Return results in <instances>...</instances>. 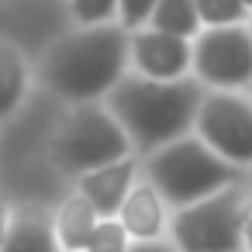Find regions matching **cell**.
Returning <instances> with one entry per match:
<instances>
[{"instance_id":"cell-10","label":"cell","mask_w":252,"mask_h":252,"mask_svg":"<svg viewBox=\"0 0 252 252\" xmlns=\"http://www.w3.org/2000/svg\"><path fill=\"white\" fill-rule=\"evenodd\" d=\"M118 218L135 242L159 238V231H162V193L156 190V183H131V190L121 200Z\"/></svg>"},{"instance_id":"cell-15","label":"cell","mask_w":252,"mask_h":252,"mask_svg":"<svg viewBox=\"0 0 252 252\" xmlns=\"http://www.w3.org/2000/svg\"><path fill=\"white\" fill-rule=\"evenodd\" d=\"M128 238H131V235H128V228L121 224V218H118V214H107V218H97L87 249H94V252H121V249L128 245Z\"/></svg>"},{"instance_id":"cell-1","label":"cell","mask_w":252,"mask_h":252,"mask_svg":"<svg viewBox=\"0 0 252 252\" xmlns=\"http://www.w3.org/2000/svg\"><path fill=\"white\" fill-rule=\"evenodd\" d=\"M204 94L193 80H152V76H128L111 87V114L121 121L128 138L152 152L173 138H180L193 121Z\"/></svg>"},{"instance_id":"cell-19","label":"cell","mask_w":252,"mask_h":252,"mask_svg":"<svg viewBox=\"0 0 252 252\" xmlns=\"http://www.w3.org/2000/svg\"><path fill=\"white\" fill-rule=\"evenodd\" d=\"M242 242L252 249V187L245 190V200H242Z\"/></svg>"},{"instance_id":"cell-6","label":"cell","mask_w":252,"mask_h":252,"mask_svg":"<svg viewBox=\"0 0 252 252\" xmlns=\"http://www.w3.org/2000/svg\"><path fill=\"white\" fill-rule=\"evenodd\" d=\"M193 69L204 83L242 87L252 83V35L238 25H211L193 42Z\"/></svg>"},{"instance_id":"cell-22","label":"cell","mask_w":252,"mask_h":252,"mask_svg":"<svg viewBox=\"0 0 252 252\" xmlns=\"http://www.w3.org/2000/svg\"><path fill=\"white\" fill-rule=\"evenodd\" d=\"M249 35H252V21H249Z\"/></svg>"},{"instance_id":"cell-2","label":"cell","mask_w":252,"mask_h":252,"mask_svg":"<svg viewBox=\"0 0 252 252\" xmlns=\"http://www.w3.org/2000/svg\"><path fill=\"white\" fill-rule=\"evenodd\" d=\"M128 38L125 28L90 25L87 32L59 42L45 59V83L69 100H94L107 94L125 69Z\"/></svg>"},{"instance_id":"cell-11","label":"cell","mask_w":252,"mask_h":252,"mask_svg":"<svg viewBox=\"0 0 252 252\" xmlns=\"http://www.w3.org/2000/svg\"><path fill=\"white\" fill-rule=\"evenodd\" d=\"M97 218L100 214L94 211V204L83 193L69 197L59 207V214H56V238H59V245H66V249H87Z\"/></svg>"},{"instance_id":"cell-12","label":"cell","mask_w":252,"mask_h":252,"mask_svg":"<svg viewBox=\"0 0 252 252\" xmlns=\"http://www.w3.org/2000/svg\"><path fill=\"white\" fill-rule=\"evenodd\" d=\"M25 83H28V73H25L21 52L0 42V118L14 114V107L25 97Z\"/></svg>"},{"instance_id":"cell-21","label":"cell","mask_w":252,"mask_h":252,"mask_svg":"<svg viewBox=\"0 0 252 252\" xmlns=\"http://www.w3.org/2000/svg\"><path fill=\"white\" fill-rule=\"evenodd\" d=\"M242 4H245V7H249V11H252V0H242Z\"/></svg>"},{"instance_id":"cell-18","label":"cell","mask_w":252,"mask_h":252,"mask_svg":"<svg viewBox=\"0 0 252 252\" xmlns=\"http://www.w3.org/2000/svg\"><path fill=\"white\" fill-rule=\"evenodd\" d=\"M118 11H121V25L125 28H138L152 18L156 11V0H118Z\"/></svg>"},{"instance_id":"cell-14","label":"cell","mask_w":252,"mask_h":252,"mask_svg":"<svg viewBox=\"0 0 252 252\" xmlns=\"http://www.w3.org/2000/svg\"><path fill=\"white\" fill-rule=\"evenodd\" d=\"M4 249H14V252H49L56 249V231L45 224V221H21V224H11L7 238H4Z\"/></svg>"},{"instance_id":"cell-3","label":"cell","mask_w":252,"mask_h":252,"mask_svg":"<svg viewBox=\"0 0 252 252\" xmlns=\"http://www.w3.org/2000/svg\"><path fill=\"white\" fill-rule=\"evenodd\" d=\"M149 176L156 190L176 207L193 204L238 180L235 162L214 152L204 138H183V135L159 145V152L149 159Z\"/></svg>"},{"instance_id":"cell-8","label":"cell","mask_w":252,"mask_h":252,"mask_svg":"<svg viewBox=\"0 0 252 252\" xmlns=\"http://www.w3.org/2000/svg\"><path fill=\"white\" fill-rule=\"evenodd\" d=\"M131 56H135V66L142 76H152V80H176L187 73V66L193 63V49L183 35H173V32H142L135 35L131 42Z\"/></svg>"},{"instance_id":"cell-9","label":"cell","mask_w":252,"mask_h":252,"mask_svg":"<svg viewBox=\"0 0 252 252\" xmlns=\"http://www.w3.org/2000/svg\"><path fill=\"white\" fill-rule=\"evenodd\" d=\"M131 183H135V162H131L128 156L80 173V193L94 204V211H97L100 218L121 211V200H125V193L131 190Z\"/></svg>"},{"instance_id":"cell-17","label":"cell","mask_w":252,"mask_h":252,"mask_svg":"<svg viewBox=\"0 0 252 252\" xmlns=\"http://www.w3.org/2000/svg\"><path fill=\"white\" fill-rule=\"evenodd\" d=\"M118 11V0H73V14L80 25H100Z\"/></svg>"},{"instance_id":"cell-5","label":"cell","mask_w":252,"mask_h":252,"mask_svg":"<svg viewBox=\"0 0 252 252\" xmlns=\"http://www.w3.org/2000/svg\"><path fill=\"white\" fill-rule=\"evenodd\" d=\"M242 200L245 190L235 183L183 204L176 221H173V235L176 245L190 249V252H221V249H242Z\"/></svg>"},{"instance_id":"cell-16","label":"cell","mask_w":252,"mask_h":252,"mask_svg":"<svg viewBox=\"0 0 252 252\" xmlns=\"http://www.w3.org/2000/svg\"><path fill=\"white\" fill-rule=\"evenodd\" d=\"M193 4H197L200 21H207V25H238L249 14L242 0H193Z\"/></svg>"},{"instance_id":"cell-13","label":"cell","mask_w":252,"mask_h":252,"mask_svg":"<svg viewBox=\"0 0 252 252\" xmlns=\"http://www.w3.org/2000/svg\"><path fill=\"white\" fill-rule=\"evenodd\" d=\"M152 28L159 32H173V35H197L200 32V14L193 0H156V11H152Z\"/></svg>"},{"instance_id":"cell-7","label":"cell","mask_w":252,"mask_h":252,"mask_svg":"<svg viewBox=\"0 0 252 252\" xmlns=\"http://www.w3.org/2000/svg\"><path fill=\"white\" fill-rule=\"evenodd\" d=\"M197 135L235 166L252 162V104L235 94H211L197 107Z\"/></svg>"},{"instance_id":"cell-20","label":"cell","mask_w":252,"mask_h":252,"mask_svg":"<svg viewBox=\"0 0 252 252\" xmlns=\"http://www.w3.org/2000/svg\"><path fill=\"white\" fill-rule=\"evenodd\" d=\"M7 231H11V207L0 200V249H4V238H7Z\"/></svg>"},{"instance_id":"cell-4","label":"cell","mask_w":252,"mask_h":252,"mask_svg":"<svg viewBox=\"0 0 252 252\" xmlns=\"http://www.w3.org/2000/svg\"><path fill=\"white\" fill-rule=\"evenodd\" d=\"M128 131L121 128V121L94 104H83L73 111V118L59 128L56 142H52V159L66 169V173H87L94 166L114 162L121 156H128Z\"/></svg>"}]
</instances>
